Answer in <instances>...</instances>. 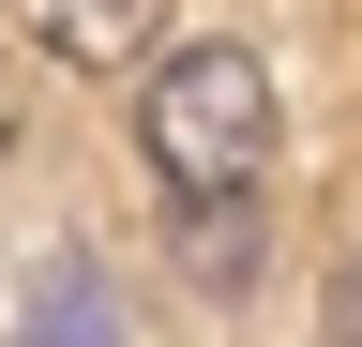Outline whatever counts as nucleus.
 Instances as JSON below:
<instances>
[{"label": "nucleus", "mask_w": 362, "mask_h": 347, "mask_svg": "<svg viewBox=\"0 0 362 347\" xmlns=\"http://www.w3.org/2000/svg\"><path fill=\"white\" fill-rule=\"evenodd\" d=\"M272 61L257 46H181L166 76H151V106H136V136H151V166H166V196H242L257 166H272Z\"/></svg>", "instance_id": "obj_1"}, {"label": "nucleus", "mask_w": 362, "mask_h": 347, "mask_svg": "<svg viewBox=\"0 0 362 347\" xmlns=\"http://www.w3.org/2000/svg\"><path fill=\"white\" fill-rule=\"evenodd\" d=\"M30 347H121V317H106V272H90V257L30 272Z\"/></svg>", "instance_id": "obj_4"}, {"label": "nucleus", "mask_w": 362, "mask_h": 347, "mask_svg": "<svg viewBox=\"0 0 362 347\" xmlns=\"http://www.w3.org/2000/svg\"><path fill=\"white\" fill-rule=\"evenodd\" d=\"M257 182L242 196H181V257H197V287H257Z\"/></svg>", "instance_id": "obj_3"}, {"label": "nucleus", "mask_w": 362, "mask_h": 347, "mask_svg": "<svg viewBox=\"0 0 362 347\" xmlns=\"http://www.w3.org/2000/svg\"><path fill=\"white\" fill-rule=\"evenodd\" d=\"M16 16H30V46H45V61L106 76V61H136V46H151V16H166V0H16Z\"/></svg>", "instance_id": "obj_2"}]
</instances>
